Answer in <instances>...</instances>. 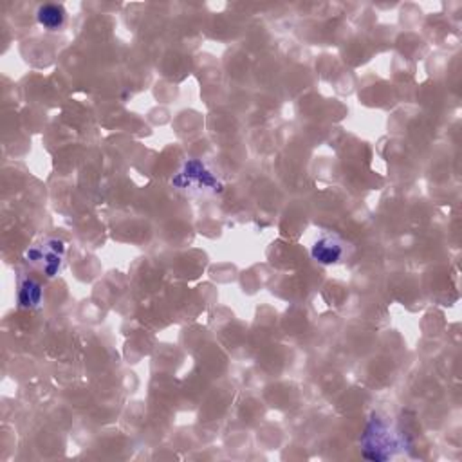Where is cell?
Listing matches in <instances>:
<instances>
[{
	"label": "cell",
	"mask_w": 462,
	"mask_h": 462,
	"mask_svg": "<svg viewBox=\"0 0 462 462\" xmlns=\"http://www.w3.org/2000/svg\"><path fill=\"white\" fill-rule=\"evenodd\" d=\"M67 244L58 236H45L25 251V262L45 278H56L65 263Z\"/></svg>",
	"instance_id": "cell-1"
},
{
	"label": "cell",
	"mask_w": 462,
	"mask_h": 462,
	"mask_svg": "<svg viewBox=\"0 0 462 462\" xmlns=\"http://www.w3.org/2000/svg\"><path fill=\"white\" fill-rule=\"evenodd\" d=\"M43 285L34 274H22L16 287V303L22 310H34L42 305Z\"/></svg>",
	"instance_id": "cell-5"
},
{
	"label": "cell",
	"mask_w": 462,
	"mask_h": 462,
	"mask_svg": "<svg viewBox=\"0 0 462 462\" xmlns=\"http://www.w3.org/2000/svg\"><path fill=\"white\" fill-rule=\"evenodd\" d=\"M397 448L395 437L392 435L388 422L379 415H374L361 437V455L372 462H383L392 458L393 449Z\"/></svg>",
	"instance_id": "cell-3"
},
{
	"label": "cell",
	"mask_w": 462,
	"mask_h": 462,
	"mask_svg": "<svg viewBox=\"0 0 462 462\" xmlns=\"http://www.w3.org/2000/svg\"><path fill=\"white\" fill-rule=\"evenodd\" d=\"M36 22L45 29V31H60L67 23V11L61 4L54 2H45L36 7Z\"/></svg>",
	"instance_id": "cell-6"
},
{
	"label": "cell",
	"mask_w": 462,
	"mask_h": 462,
	"mask_svg": "<svg viewBox=\"0 0 462 462\" xmlns=\"http://www.w3.org/2000/svg\"><path fill=\"white\" fill-rule=\"evenodd\" d=\"M310 256L319 265H336L346 256V244L336 235L319 236L310 245Z\"/></svg>",
	"instance_id": "cell-4"
},
{
	"label": "cell",
	"mask_w": 462,
	"mask_h": 462,
	"mask_svg": "<svg viewBox=\"0 0 462 462\" xmlns=\"http://www.w3.org/2000/svg\"><path fill=\"white\" fill-rule=\"evenodd\" d=\"M173 188L188 193H217L222 189V182L217 173L200 159H188L173 177Z\"/></svg>",
	"instance_id": "cell-2"
}]
</instances>
